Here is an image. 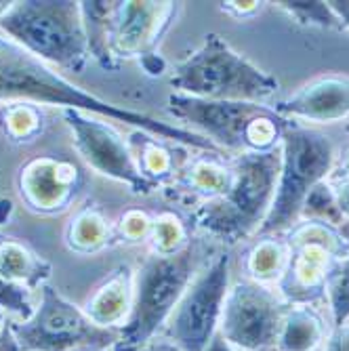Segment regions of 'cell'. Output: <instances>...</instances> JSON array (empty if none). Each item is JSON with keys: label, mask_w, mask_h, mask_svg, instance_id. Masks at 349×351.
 I'll list each match as a JSON object with an SVG mask.
<instances>
[{"label": "cell", "mask_w": 349, "mask_h": 351, "mask_svg": "<svg viewBox=\"0 0 349 351\" xmlns=\"http://www.w3.org/2000/svg\"><path fill=\"white\" fill-rule=\"evenodd\" d=\"M19 194L29 210L57 215L70 208L84 187V173L63 158H34L19 171Z\"/></svg>", "instance_id": "14"}, {"label": "cell", "mask_w": 349, "mask_h": 351, "mask_svg": "<svg viewBox=\"0 0 349 351\" xmlns=\"http://www.w3.org/2000/svg\"><path fill=\"white\" fill-rule=\"evenodd\" d=\"M61 114L72 131L76 152L93 171L124 183L133 194L147 196L158 187L141 173L129 141H124L106 118L80 110H63Z\"/></svg>", "instance_id": "12"}, {"label": "cell", "mask_w": 349, "mask_h": 351, "mask_svg": "<svg viewBox=\"0 0 349 351\" xmlns=\"http://www.w3.org/2000/svg\"><path fill=\"white\" fill-rule=\"evenodd\" d=\"M274 110L287 120L339 122L349 118V76L322 74L280 99Z\"/></svg>", "instance_id": "15"}, {"label": "cell", "mask_w": 349, "mask_h": 351, "mask_svg": "<svg viewBox=\"0 0 349 351\" xmlns=\"http://www.w3.org/2000/svg\"><path fill=\"white\" fill-rule=\"evenodd\" d=\"M139 351H179V347L175 343H171L167 337L165 339H154L149 341L145 347H141Z\"/></svg>", "instance_id": "36"}, {"label": "cell", "mask_w": 349, "mask_h": 351, "mask_svg": "<svg viewBox=\"0 0 349 351\" xmlns=\"http://www.w3.org/2000/svg\"><path fill=\"white\" fill-rule=\"evenodd\" d=\"M198 261L194 240L175 254H147L135 274L133 307L114 351H139L156 339L200 271Z\"/></svg>", "instance_id": "6"}, {"label": "cell", "mask_w": 349, "mask_h": 351, "mask_svg": "<svg viewBox=\"0 0 349 351\" xmlns=\"http://www.w3.org/2000/svg\"><path fill=\"white\" fill-rule=\"evenodd\" d=\"M0 351H19L17 341H15V337L11 332L9 322L3 326V330H0Z\"/></svg>", "instance_id": "33"}, {"label": "cell", "mask_w": 349, "mask_h": 351, "mask_svg": "<svg viewBox=\"0 0 349 351\" xmlns=\"http://www.w3.org/2000/svg\"><path fill=\"white\" fill-rule=\"evenodd\" d=\"M328 339L326 322L315 305H289L274 351H315Z\"/></svg>", "instance_id": "17"}, {"label": "cell", "mask_w": 349, "mask_h": 351, "mask_svg": "<svg viewBox=\"0 0 349 351\" xmlns=\"http://www.w3.org/2000/svg\"><path fill=\"white\" fill-rule=\"evenodd\" d=\"M347 131H349V126H347Z\"/></svg>", "instance_id": "41"}, {"label": "cell", "mask_w": 349, "mask_h": 351, "mask_svg": "<svg viewBox=\"0 0 349 351\" xmlns=\"http://www.w3.org/2000/svg\"><path fill=\"white\" fill-rule=\"evenodd\" d=\"M0 101H19L32 106H59L61 110H80L133 126L135 131L147 133L156 139L173 141L189 149L208 154H226L206 137L179 124L163 122L149 114L126 110L116 104L104 101L97 95L86 93L72 84L61 74L53 72L45 61L21 49L17 43L0 34Z\"/></svg>", "instance_id": "1"}, {"label": "cell", "mask_w": 349, "mask_h": 351, "mask_svg": "<svg viewBox=\"0 0 349 351\" xmlns=\"http://www.w3.org/2000/svg\"><path fill=\"white\" fill-rule=\"evenodd\" d=\"M11 5H13V3H5V0H0V17H3V15L11 9Z\"/></svg>", "instance_id": "39"}, {"label": "cell", "mask_w": 349, "mask_h": 351, "mask_svg": "<svg viewBox=\"0 0 349 351\" xmlns=\"http://www.w3.org/2000/svg\"><path fill=\"white\" fill-rule=\"evenodd\" d=\"M169 82L175 93L213 101L267 104L280 88L274 76L234 51L215 32L177 63Z\"/></svg>", "instance_id": "4"}, {"label": "cell", "mask_w": 349, "mask_h": 351, "mask_svg": "<svg viewBox=\"0 0 349 351\" xmlns=\"http://www.w3.org/2000/svg\"><path fill=\"white\" fill-rule=\"evenodd\" d=\"M110 240H112V232H110L108 221L95 208L80 210L70 223L68 234H66V242L70 250L80 252V254L97 252L104 246H108Z\"/></svg>", "instance_id": "23"}, {"label": "cell", "mask_w": 349, "mask_h": 351, "mask_svg": "<svg viewBox=\"0 0 349 351\" xmlns=\"http://www.w3.org/2000/svg\"><path fill=\"white\" fill-rule=\"evenodd\" d=\"M328 183H330V187L335 191L339 210L349 221V179H337V181H328Z\"/></svg>", "instance_id": "32"}, {"label": "cell", "mask_w": 349, "mask_h": 351, "mask_svg": "<svg viewBox=\"0 0 349 351\" xmlns=\"http://www.w3.org/2000/svg\"><path fill=\"white\" fill-rule=\"evenodd\" d=\"M13 202L9 198H0V226L9 223V219L13 217Z\"/></svg>", "instance_id": "37"}, {"label": "cell", "mask_w": 349, "mask_h": 351, "mask_svg": "<svg viewBox=\"0 0 349 351\" xmlns=\"http://www.w3.org/2000/svg\"><path fill=\"white\" fill-rule=\"evenodd\" d=\"M0 311H9L19 320H27L34 313V305L29 301V291L21 284H15L0 276Z\"/></svg>", "instance_id": "28"}, {"label": "cell", "mask_w": 349, "mask_h": 351, "mask_svg": "<svg viewBox=\"0 0 349 351\" xmlns=\"http://www.w3.org/2000/svg\"><path fill=\"white\" fill-rule=\"evenodd\" d=\"M337 169H333V177L330 181H337V179H349V147L341 154L339 158V165H335Z\"/></svg>", "instance_id": "34"}, {"label": "cell", "mask_w": 349, "mask_h": 351, "mask_svg": "<svg viewBox=\"0 0 349 351\" xmlns=\"http://www.w3.org/2000/svg\"><path fill=\"white\" fill-rule=\"evenodd\" d=\"M289 259L278 280V293L289 305L324 301V286L333 265L349 254V234L318 221H299L287 236Z\"/></svg>", "instance_id": "9"}, {"label": "cell", "mask_w": 349, "mask_h": 351, "mask_svg": "<svg viewBox=\"0 0 349 351\" xmlns=\"http://www.w3.org/2000/svg\"><path fill=\"white\" fill-rule=\"evenodd\" d=\"M189 242H192V238H189L185 223L175 213H163L154 219L152 234H149L152 252L175 254L181 248H185Z\"/></svg>", "instance_id": "25"}, {"label": "cell", "mask_w": 349, "mask_h": 351, "mask_svg": "<svg viewBox=\"0 0 349 351\" xmlns=\"http://www.w3.org/2000/svg\"><path fill=\"white\" fill-rule=\"evenodd\" d=\"M181 11V3H114L110 51L114 59H141L156 55L165 34Z\"/></svg>", "instance_id": "13"}, {"label": "cell", "mask_w": 349, "mask_h": 351, "mask_svg": "<svg viewBox=\"0 0 349 351\" xmlns=\"http://www.w3.org/2000/svg\"><path fill=\"white\" fill-rule=\"evenodd\" d=\"M230 254L221 252L202 267L167 322V339L179 351H206L219 332L221 313L230 291Z\"/></svg>", "instance_id": "10"}, {"label": "cell", "mask_w": 349, "mask_h": 351, "mask_svg": "<svg viewBox=\"0 0 349 351\" xmlns=\"http://www.w3.org/2000/svg\"><path fill=\"white\" fill-rule=\"evenodd\" d=\"M165 110L171 118L187 124L189 131L234 156L278 149L282 133L291 122L265 104L213 101L181 93L169 95Z\"/></svg>", "instance_id": "3"}, {"label": "cell", "mask_w": 349, "mask_h": 351, "mask_svg": "<svg viewBox=\"0 0 349 351\" xmlns=\"http://www.w3.org/2000/svg\"><path fill=\"white\" fill-rule=\"evenodd\" d=\"M324 351H349V322L339 328H333L326 339Z\"/></svg>", "instance_id": "31"}, {"label": "cell", "mask_w": 349, "mask_h": 351, "mask_svg": "<svg viewBox=\"0 0 349 351\" xmlns=\"http://www.w3.org/2000/svg\"><path fill=\"white\" fill-rule=\"evenodd\" d=\"M335 162V143L326 133L291 120L280 139V173L272 208L255 238H276L295 228L309 191L326 181Z\"/></svg>", "instance_id": "5"}, {"label": "cell", "mask_w": 349, "mask_h": 351, "mask_svg": "<svg viewBox=\"0 0 349 351\" xmlns=\"http://www.w3.org/2000/svg\"><path fill=\"white\" fill-rule=\"evenodd\" d=\"M3 124L13 141H34L43 131V116L32 104H13V108L3 112Z\"/></svg>", "instance_id": "27"}, {"label": "cell", "mask_w": 349, "mask_h": 351, "mask_svg": "<svg viewBox=\"0 0 349 351\" xmlns=\"http://www.w3.org/2000/svg\"><path fill=\"white\" fill-rule=\"evenodd\" d=\"M0 276L25 286L27 291L40 289L51 276V263L17 240L0 242Z\"/></svg>", "instance_id": "19"}, {"label": "cell", "mask_w": 349, "mask_h": 351, "mask_svg": "<svg viewBox=\"0 0 349 351\" xmlns=\"http://www.w3.org/2000/svg\"><path fill=\"white\" fill-rule=\"evenodd\" d=\"M324 301L328 305L333 328L349 322V254L341 257L328 271Z\"/></svg>", "instance_id": "24"}, {"label": "cell", "mask_w": 349, "mask_h": 351, "mask_svg": "<svg viewBox=\"0 0 349 351\" xmlns=\"http://www.w3.org/2000/svg\"><path fill=\"white\" fill-rule=\"evenodd\" d=\"M280 173V147L261 154H242L230 160V181L221 196L202 202L194 228L224 244H238L257 236L272 208Z\"/></svg>", "instance_id": "2"}, {"label": "cell", "mask_w": 349, "mask_h": 351, "mask_svg": "<svg viewBox=\"0 0 349 351\" xmlns=\"http://www.w3.org/2000/svg\"><path fill=\"white\" fill-rule=\"evenodd\" d=\"M152 223H154V219H149L145 213H141V210H129V213L122 217V221H120V234H122V238H126L129 242L149 240Z\"/></svg>", "instance_id": "29"}, {"label": "cell", "mask_w": 349, "mask_h": 351, "mask_svg": "<svg viewBox=\"0 0 349 351\" xmlns=\"http://www.w3.org/2000/svg\"><path fill=\"white\" fill-rule=\"evenodd\" d=\"M0 32L13 43L63 70L80 74L88 59V45L80 3L70 0H25L13 3L0 17Z\"/></svg>", "instance_id": "7"}, {"label": "cell", "mask_w": 349, "mask_h": 351, "mask_svg": "<svg viewBox=\"0 0 349 351\" xmlns=\"http://www.w3.org/2000/svg\"><path fill=\"white\" fill-rule=\"evenodd\" d=\"M135 160L141 169V173L154 181L156 185H160L165 179L175 177L177 173V165L173 160L171 149H167L163 145V139H156L147 133L135 131V135L129 141Z\"/></svg>", "instance_id": "22"}, {"label": "cell", "mask_w": 349, "mask_h": 351, "mask_svg": "<svg viewBox=\"0 0 349 351\" xmlns=\"http://www.w3.org/2000/svg\"><path fill=\"white\" fill-rule=\"evenodd\" d=\"M265 3H257V0H246V3H219V9L232 15L234 19H248L261 13Z\"/></svg>", "instance_id": "30"}, {"label": "cell", "mask_w": 349, "mask_h": 351, "mask_svg": "<svg viewBox=\"0 0 349 351\" xmlns=\"http://www.w3.org/2000/svg\"><path fill=\"white\" fill-rule=\"evenodd\" d=\"M84 34L88 45V55H93L101 63V68L114 70L116 59L110 51V36H112V13L114 3H101V0H93V3H80Z\"/></svg>", "instance_id": "20"}, {"label": "cell", "mask_w": 349, "mask_h": 351, "mask_svg": "<svg viewBox=\"0 0 349 351\" xmlns=\"http://www.w3.org/2000/svg\"><path fill=\"white\" fill-rule=\"evenodd\" d=\"M289 259V246L287 240L276 238H257L246 252L244 259V271L248 280H255L261 284H278L282 278V271L287 267Z\"/></svg>", "instance_id": "21"}, {"label": "cell", "mask_w": 349, "mask_h": 351, "mask_svg": "<svg viewBox=\"0 0 349 351\" xmlns=\"http://www.w3.org/2000/svg\"><path fill=\"white\" fill-rule=\"evenodd\" d=\"M135 274L129 265L116 267L86 299L84 313L104 328H122L133 307Z\"/></svg>", "instance_id": "16"}, {"label": "cell", "mask_w": 349, "mask_h": 351, "mask_svg": "<svg viewBox=\"0 0 349 351\" xmlns=\"http://www.w3.org/2000/svg\"><path fill=\"white\" fill-rule=\"evenodd\" d=\"M206 351H234L228 343H226V339L221 337L219 332L215 335V339H213V343L208 345V349Z\"/></svg>", "instance_id": "38"}, {"label": "cell", "mask_w": 349, "mask_h": 351, "mask_svg": "<svg viewBox=\"0 0 349 351\" xmlns=\"http://www.w3.org/2000/svg\"><path fill=\"white\" fill-rule=\"evenodd\" d=\"M328 5L341 19L343 27H349V0H330Z\"/></svg>", "instance_id": "35"}, {"label": "cell", "mask_w": 349, "mask_h": 351, "mask_svg": "<svg viewBox=\"0 0 349 351\" xmlns=\"http://www.w3.org/2000/svg\"><path fill=\"white\" fill-rule=\"evenodd\" d=\"M3 326H5V315H3V311H0V330H3Z\"/></svg>", "instance_id": "40"}, {"label": "cell", "mask_w": 349, "mask_h": 351, "mask_svg": "<svg viewBox=\"0 0 349 351\" xmlns=\"http://www.w3.org/2000/svg\"><path fill=\"white\" fill-rule=\"evenodd\" d=\"M280 11L289 13L297 23L320 29H345L328 3H274Z\"/></svg>", "instance_id": "26"}, {"label": "cell", "mask_w": 349, "mask_h": 351, "mask_svg": "<svg viewBox=\"0 0 349 351\" xmlns=\"http://www.w3.org/2000/svg\"><path fill=\"white\" fill-rule=\"evenodd\" d=\"M19 351H104L120 341L118 328L95 324L84 309L53 286H40V303L27 320L9 322Z\"/></svg>", "instance_id": "8"}, {"label": "cell", "mask_w": 349, "mask_h": 351, "mask_svg": "<svg viewBox=\"0 0 349 351\" xmlns=\"http://www.w3.org/2000/svg\"><path fill=\"white\" fill-rule=\"evenodd\" d=\"M289 303L267 284L242 278L230 284L219 335L234 351H274Z\"/></svg>", "instance_id": "11"}, {"label": "cell", "mask_w": 349, "mask_h": 351, "mask_svg": "<svg viewBox=\"0 0 349 351\" xmlns=\"http://www.w3.org/2000/svg\"><path fill=\"white\" fill-rule=\"evenodd\" d=\"M230 181V160H224V154H204L194 158L183 171H179L177 187L192 198H202V202L221 196Z\"/></svg>", "instance_id": "18"}]
</instances>
